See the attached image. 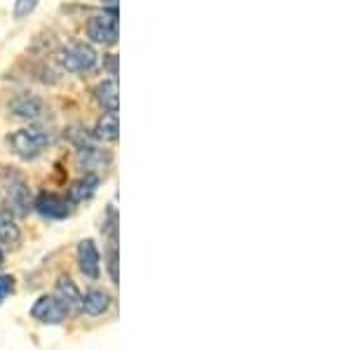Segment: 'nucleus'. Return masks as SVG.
I'll use <instances>...</instances> for the list:
<instances>
[{"mask_svg": "<svg viewBox=\"0 0 352 350\" xmlns=\"http://www.w3.org/2000/svg\"><path fill=\"white\" fill-rule=\"evenodd\" d=\"M59 61L68 73H87L96 66V52L89 45L78 43V45H73V47L64 50Z\"/></svg>", "mask_w": 352, "mask_h": 350, "instance_id": "obj_3", "label": "nucleus"}, {"mask_svg": "<svg viewBox=\"0 0 352 350\" xmlns=\"http://www.w3.org/2000/svg\"><path fill=\"white\" fill-rule=\"evenodd\" d=\"M87 36L94 43L116 45L118 43V8H111L104 14H94L87 21Z\"/></svg>", "mask_w": 352, "mask_h": 350, "instance_id": "obj_2", "label": "nucleus"}, {"mask_svg": "<svg viewBox=\"0 0 352 350\" xmlns=\"http://www.w3.org/2000/svg\"><path fill=\"white\" fill-rule=\"evenodd\" d=\"M10 111L14 118H24V120H36L43 116V101L33 94H19L10 101Z\"/></svg>", "mask_w": 352, "mask_h": 350, "instance_id": "obj_9", "label": "nucleus"}, {"mask_svg": "<svg viewBox=\"0 0 352 350\" xmlns=\"http://www.w3.org/2000/svg\"><path fill=\"white\" fill-rule=\"evenodd\" d=\"M50 144V134L41 127H24L16 129L8 137V146L10 151L21 157V160H36V157L43 155V151L47 149Z\"/></svg>", "mask_w": 352, "mask_h": 350, "instance_id": "obj_1", "label": "nucleus"}, {"mask_svg": "<svg viewBox=\"0 0 352 350\" xmlns=\"http://www.w3.org/2000/svg\"><path fill=\"white\" fill-rule=\"evenodd\" d=\"M36 210L47 219H64L71 214V202H68L64 195L41 193L36 200Z\"/></svg>", "mask_w": 352, "mask_h": 350, "instance_id": "obj_6", "label": "nucleus"}, {"mask_svg": "<svg viewBox=\"0 0 352 350\" xmlns=\"http://www.w3.org/2000/svg\"><path fill=\"white\" fill-rule=\"evenodd\" d=\"M104 230L111 235L113 240H116V235H118V212H116V207H109V214H106V223H104Z\"/></svg>", "mask_w": 352, "mask_h": 350, "instance_id": "obj_16", "label": "nucleus"}, {"mask_svg": "<svg viewBox=\"0 0 352 350\" xmlns=\"http://www.w3.org/2000/svg\"><path fill=\"white\" fill-rule=\"evenodd\" d=\"M0 259H3V254H0Z\"/></svg>", "mask_w": 352, "mask_h": 350, "instance_id": "obj_20", "label": "nucleus"}, {"mask_svg": "<svg viewBox=\"0 0 352 350\" xmlns=\"http://www.w3.org/2000/svg\"><path fill=\"white\" fill-rule=\"evenodd\" d=\"M109 270H111V280H113V285H118V250H116V247H113V250H111Z\"/></svg>", "mask_w": 352, "mask_h": 350, "instance_id": "obj_18", "label": "nucleus"}, {"mask_svg": "<svg viewBox=\"0 0 352 350\" xmlns=\"http://www.w3.org/2000/svg\"><path fill=\"white\" fill-rule=\"evenodd\" d=\"M78 266H80L85 278H99V250H96L94 240H82L78 245Z\"/></svg>", "mask_w": 352, "mask_h": 350, "instance_id": "obj_7", "label": "nucleus"}, {"mask_svg": "<svg viewBox=\"0 0 352 350\" xmlns=\"http://www.w3.org/2000/svg\"><path fill=\"white\" fill-rule=\"evenodd\" d=\"M118 132H120V122H118L116 113H104L94 127L96 139L101 141H118Z\"/></svg>", "mask_w": 352, "mask_h": 350, "instance_id": "obj_14", "label": "nucleus"}, {"mask_svg": "<svg viewBox=\"0 0 352 350\" xmlns=\"http://www.w3.org/2000/svg\"><path fill=\"white\" fill-rule=\"evenodd\" d=\"M54 294H56L54 296L56 301L61 303V308L66 310V315H80L82 313V294L71 278L61 275V278L56 280Z\"/></svg>", "mask_w": 352, "mask_h": 350, "instance_id": "obj_4", "label": "nucleus"}, {"mask_svg": "<svg viewBox=\"0 0 352 350\" xmlns=\"http://www.w3.org/2000/svg\"><path fill=\"white\" fill-rule=\"evenodd\" d=\"M14 292V278L12 275H0V303Z\"/></svg>", "mask_w": 352, "mask_h": 350, "instance_id": "obj_17", "label": "nucleus"}, {"mask_svg": "<svg viewBox=\"0 0 352 350\" xmlns=\"http://www.w3.org/2000/svg\"><path fill=\"white\" fill-rule=\"evenodd\" d=\"M94 94H96V101H99V106L106 113H118L120 99H118V80H116V78H111V80H104V83L96 85Z\"/></svg>", "mask_w": 352, "mask_h": 350, "instance_id": "obj_11", "label": "nucleus"}, {"mask_svg": "<svg viewBox=\"0 0 352 350\" xmlns=\"http://www.w3.org/2000/svg\"><path fill=\"white\" fill-rule=\"evenodd\" d=\"M109 306H111V296L101 289H92L82 296V313L92 315V318L104 315L106 310H109Z\"/></svg>", "mask_w": 352, "mask_h": 350, "instance_id": "obj_12", "label": "nucleus"}, {"mask_svg": "<svg viewBox=\"0 0 352 350\" xmlns=\"http://www.w3.org/2000/svg\"><path fill=\"white\" fill-rule=\"evenodd\" d=\"M21 240V230L10 212H0V245L16 247Z\"/></svg>", "mask_w": 352, "mask_h": 350, "instance_id": "obj_13", "label": "nucleus"}, {"mask_svg": "<svg viewBox=\"0 0 352 350\" xmlns=\"http://www.w3.org/2000/svg\"><path fill=\"white\" fill-rule=\"evenodd\" d=\"M5 184H8V197L19 212H28V188L21 174L5 172Z\"/></svg>", "mask_w": 352, "mask_h": 350, "instance_id": "obj_8", "label": "nucleus"}, {"mask_svg": "<svg viewBox=\"0 0 352 350\" xmlns=\"http://www.w3.org/2000/svg\"><path fill=\"white\" fill-rule=\"evenodd\" d=\"M96 186H99V177L92 172H87L82 179H78L76 184H71V188H68V202L80 205V202L89 200V197L96 193Z\"/></svg>", "mask_w": 352, "mask_h": 350, "instance_id": "obj_10", "label": "nucleus"}, {"mask_svg": "<svg viewBox=\"0 0 352 350\" xmlns=\"http://www.w3.org/2000/svg\"><path fill=\"white\" fill-rule=\"evenodd\" d=\"M31 318L41 325H61L66 320V310L54 296H41L31 306Z\"/></svg>", "mask_w": 352, "mask_h": 350, "instance_id": "obj_5", "label": "nucleus"}, {"mask_svg": "<svg viewBox=\"0 0 352 350\" xmlns=\"http://www.w3.org/2000/svg\"><path fill=\"white\" fill-rule=\"evenodd\" d=\"M38 3L41 0H16L14 3V19H24L33 12V10L38 8Z\"/></svg>", "mask_w": 352, "mask_h": 350, "instance_id": "obj_15", "label": "nucleus"}, {"mask_svg": "<svg viewBox=\"0 0 352 350\" xmlns=\"http://www.w3.org/2000/svg\"><path fill=\"white\" fill-rule=\"evenodd\" d=\"M106 66H109L111 76L116 78V76H118V56H116V54H109V56H106Z\"/></svg>", "mask_w": 352, "mask_h": 350, "instance_id": "obj_19", "label": "nucleus"}]
</instances>
